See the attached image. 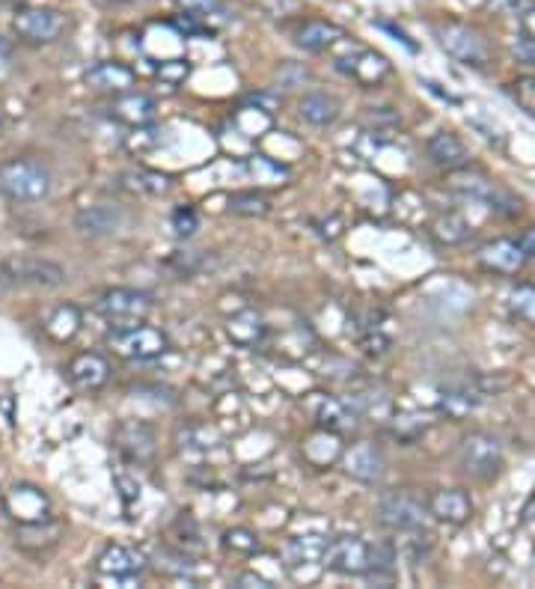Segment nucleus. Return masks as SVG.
Masks as SVG:
<instances>
[{"instance_id":"nucleus-1","label":"nucleus","mask_w":535,"mask_h":589,"mask_svg":"<svg viewBox=\"0 0 535 589\" xmlns=\"http://www.w3.org/2000/svg\"><path fill=\"white\" fill-rule=\"evenodd\" d=\"M0 194L12 203H39L51 194V170L39 158H9L0 164Z\"/></svg>"},{"instance_id":"nucleus-2","label":"nucleus","mask_w":535,"mask_h":589,"mask_svg":"<svg viewBox=\"0 0 535 589\" xmlns=\"http://www.w3.org/2000/svg\"><path fill=\"white\" fill-rule=\"evenodd\" d=\"M107 346L113 349L116 357H125V360H152L170 349V340L161 328H152L143 319H134V322H110Z\"/></svg>"},{"instance_id":"nucleus-3","label":"nucleus","mask_w":535,"mask_h":589,"mask_svg":"<svg viewBox=\"0 0 535 589\" xmlns=\"http://www.w3.org/2000/svg\"><path fill=\"white\" fill-rule=\"evenodd\" d=\"M434 33H437L440 48L449 57H455L458 63L473 66V69L488 66V45H485L479 30H473L467 24H458V21H440V24H434Z\"/></svg>"},{"instance_id":"nucleus-4","label":"nucleus","mask_w":535,"mask_h":589,"mask_svg":"<svg viewBox=\"0 0 535 589\" xmlns=\"http://www.w3.org/2000/svg\"><path fill=\"white\" fill-rule=\"evenodd\" d=\"M375 515H378V524H384L393 533H417L426 527L428 506L411 491H393L378 500Z\"/></svg>"},{"instance_id":"nucleus-5","label":"nucleus","mask_w":535,"mask_h":589,"mask_svg":"<svg viewBox=\"0 0 535 589\" xmlns=\"http://www.w3.org/2000/svg\"><path fill=\"white\" fill-rule=\"evenodd\" d=\"M12 30L27 45H51L66 30V15L51 6H27L18 9L12 18Z\"/></svg>"},{"instance_id":"nucleus-6","label":"nucleus","mask_w":535,"mask_h":589,"mask_svg":"<svg viewBox=\"0 0 535 589\" xmlns=\"http://www.w3.org/2000/svg\"><path fill=\"white\" fill-rule=\"evenodd\" d=\"M0 277L15 286H36V289H57L66 283V271L39 256H12L0 265Z\"/></svg>"},{"instance_id":"nucleus-7","label":"nucleus","mask_w":535,"mask_h":589,"mask_svg":"<svg viewBox=\"0 0 535 589\" xmlns=\"http://www.w3.org/2000/svg\"><path fill=\"white\" fill-rule=\"evenodd\" d=\"M461 468L470 473L473 479H494L503 468V444L488 435V432H473L464 438L461 450H458Z\"/></svg>"},{"instance_id":"nucleus-8","label":"nucleus","mask_w":535,"mask_h":589,"mask_svg":"<svg viewBox=\"0 0 535 589\" xmlns=\"http://www.w3.org/2000/svg\"><path fill=\"white\" fill-rule=\"evenodd\" d=\"M321 563L336 575H369L372 572V542H366L360 536H339L324 548Z\"/></svg>"},{"instance_id":"nucleus-9","label":"nucleus","mask_w":535,"mask_h":589,"mask_svg":"<svg viewBox=\"0 0 535 589\" xmlns=\"http://www.w3.org/2000/svg\"><path fill=\"white\" fill-rule=\"evenodd\" d=\"M149 560L140 548H131V545H107L105 551L99 554L96 560V572L102 578H110L113 584H137L140 575L146 572Z\"/></svg>"},{"instance_id":"nucleus-10","label":"nucleus","mask_w":535,"mask_h":589,"mask_svg":"<svg viewBox=\"0 0 535 589\" xmlns=\"http://www.w3.org/2000/svg\"><path fill=\"white\" fill-rule=\"evenodd\" d=\"M3 509L12 521H18V527L24 524H42V521H51V500L42 488L36 485H12L6 494H3Z\"/></svg>"},{"instance_id":"nucleus-11","label":"nucleus","mask_w":535,"mask_h":589,"mask_svg":"<svg viewBox=\"0 0 535 589\" xmlns=\"http://www.w3.org/2000/svg\"><path fill=\"white\" fill-rule=\"evenodd\" d=\"M96 310L107 322H134V319H146L155 310V298L140 289H107L99 298Z\"/></svg>"},{"instance_id":"nucleus-12","label":"nucleus","mask_w":535,"mask_h":589,"mask_svg":"<svg viewBox=\"0 0 535 589\" xmlns=\"http://www.w3.org/2000/svg\"><path fill=\"white\" fill-rule=\"evenodd\" d=\"M342 471L363 485H372L384 476V453L372 441H357L342 453Z\"/></svg>"},{"instance_id":"nucleus-13","label":"nucleus","mask_w":535,"mask_h":589,"mask_svg":"<svg viewBox=\"0 0 535 589\" xmlns=\"http://www.w3.org/2000/svg\"><path fill=\"white\" fill-rule=\"evenodd\" d=\"M116 447L122 456H128L137 465H146L155 459V432L146 423H122L116 429Z\"/></svg>"},{"instance_id":"nucleus-14","label":"nucleus","mask_w":535,"mask_h":589,"mask_svg":"<svg viewBox=\"0 0 535 589\" xmlns=\"http://www.w3.org/2000/svg\"><path fill=\"white\" fill-rule=\"evenodd\" d=\"M84 81L96 93H113V96H119V93H128V90L137 87V72L131 66H125V63H99V66H93L84 75Z\"/></svg>"},{"instance_id":"nucleus-15","label":"nucleus","mask_w":535,"mask_h":589,"mask_svg":"<svg viewBox=\"0 0 535 589\" xmlns=\"http://www.w3.org/2000/svg\"><path fill=\"white\" fill-rule=\"evenodd\" d=\"M155 114H158V105H155V99L146 96V93L128 90V93H119V96L110 102V117L116 119V122L131 125V128L149 125V122L155 119Z\"/></svg>"},{"instance_id":"nucleus-16","label":"nucleus","mask_w":535,"mask_h":589,"mask_svg":"<svg viewBox=\"0 0 535 589\" xmlns=\"http://www.w3.org/2000/svg\"><path fill=\"white\" fill-rule=\"evenodd\" d=\"M336 69L345 72V75H354V78H357L360 84H366V87L381 84V78L390 75L387 57H381V54H375V51H363V48H357L354 57H339V60H336Z\"/></svg>"},{"instance_id":"nucleus-17","label":"nucleus","mask_w":535,"mask_h":589,"mask_svg":"<svg viewBox=\"0 0 535 589\" xmlns=\"http://www.w3.org/2000/svg\"><path fill=\"white\" fill-rule=\"evenodd\" d=\"M524 259L527 256L518 247V241H509V238H494V241L479 247V262L488 271H497V274H518Z\"/></svg>"},{"instance_id":"nucleus-18","label":"nucleus","mask_w":535,"mask_h":589,"mask_svg":"<svg viewBox=\"0 0 535 589\" xmlns=\"http://www.w3.org/2000/svg\"><path fill=\"white\" fill-rule=\"evenodd\" d=\"M428 515H434L437 521H446V524H464L473 515V500L461 488H446L428 500Z\"/></svg>"},{"instance_id":"nucleus-19","label":"nucleus","mask_w":535,"mask_h":589,"mask_svg":"<svg viewBox=\"0 0 535 589\" xmlns=\"http://www.w3.org/2000/svg\"><path fill=\"white\" fill-rule=\"evenodd\" d=\"M69 378L81 390H99L110 378V363L99 352L75 354L72 363H69Z\"/></svg>"},{"instance_id":"nucleus-20","label":"nucleus","mask_w":535,"mask_h":589,"mask_svg":"<svg viewBox=\"0 0 535 589\" xmlns=\"http://www.w3.org/2000/svg\"><path fill=\"white\" fill-rule=\"evenodd\" d=\"M122 221H125L122 209H119V206H110V203L87 206V209H81V212H78V218H75L78 230H81L84 236H93V238L113 236V233L122 227Z\"/></svg>"},{"instance_id":"nucleus-21","label":"nucleus","mask_w":535,"mask_h":589,"mask_svg":"<svg viewBox=\"0 0 535 589\" xmlns=\"http://www.w3.org/2000/svg\"><path fill=\"white\" fill-rule=\"evenodd\" d=\"M428 158L440 167V170H461L470 164V152L467 146L452 134V131H437L428 140Z\"/></svg>"},{"instance_id":"nucleus-22","label":"nucleus","mask_w":535,"mask_h":589,"mask_svg":"<svg viewBox=\"0 0 535 589\" xmlns=\"http://www.w3.org/2000/svg\"><path fill=\"white\" fill-rule=\"evenodd\" d=\"M81 331V310L75 304H60L54 313L45 319V337L51 343H69Z\"/></svg>"},{"instance_id":"nucleus-23","label":"nucleus","mask_w":535,"mask_h":589,"mask_svg":"<svg viewBox=\"0 0 535 589\" xmlns=\"http://www.w3.org/2000/svg\"><path fill=\"white\" fill-rule=\"evenodd\" d=\"M342 36H345V33H342L336 24L313 18V21H307V24L298 30V45H301L304 51H313V54H319V51L333 48V45H336Z\"/></svg>"},{"instance_id":"nucleus-24","label":"nucleus","mask_w":535,"mask_h":589,"mask_svg":"<svg viewBox=\"0 0 535 589\" xmlns=\"http://www.w3.org/2000/svg\"><path fill=\"white\" fill-rule=\"evenodd\" d=\"M298 114L301 119H307L310 125H333L339 119V102L327 93H307L298 105Z\"/></svg>"},{"instance_id":"nucleus-25","label":"nucleus","mask_w":535,"mask_h":589,"mask_svg":"<svg viewBox=\"0 0 535 589\" xmlns=\"http://www.w3.org/2000/svg\"><path fill=\"white\" fill-rule=\"evenodd\" d=\"M262 331H265L262 316H256L253 310L238 313V316H235V319H229V325H226L229 340H232V343H238V346H253V343H259Z\"/></svg>"},{"instance_id":"nucleus-26","label":"nucleus","mask_w":535,"mask_h":589,"mask_svg":"<svg viewBox=\"0 0 535 589\" xmlns=\"http://www.w3.org/2000/svg\"><path fill=\"white\" fill-rule=\"evenodd\" d=\"M170 176L155 173V170H137V173H125L122 176V188L131 194H167L170 191Z\"/></svg>"},{"instance_id":"nucleus-27","label":"nucleus","mask_w":535,"mask_h":589,"mask_svg":"<svg viewBox=\"0 0 535 589\" xmlns=\"http://www.w3.org/2000/svg\"><path fill=\"white\" fill-rule=\"evenodd\" d=\"M316 420H319L321 426H327L330 432H345L348 426H354V408H351L348 402H339V399H327V396H321Z\"/></svg>"},{"instance_id":"nucleus-28","label":"nucleus","mask_w":535,"mask_h":589,"mask_svg":"<svg viewBox=\"0 0 535 589\" xmlns=\"http://www.w3.org/2000/svg\"><path fill=\"white\" fill-rule=\"evenodd\" d=\"M229 212L241 218H265L271 212V200L259 191H235L229 197Z\"/></svg>"},{"instance_id":"nucleus-29","label":"nucleus","mask_w":535,"mask_h":589,"mask_svg":"<svg viewBox=\"0 0 535 589\" xmlns=\"http://www.w3.org/2000/svg\"><path fill=\"white\" fill-rule=\"evenodd\" d=\"M179 9H185V12H191V15H197V18H203L206 24L214 21V24H223V21H229L232 18V12H229V6L223 3V0H173Z\"/></svg>"},{"instance_id":"nucleus-30","label":"nucleus","mask_w":535,"mask_h":589,"mask_svg":"<svg viewBox=\"0 0 535 589\" xmlns=\"http://www.w3.org/2000/svg\"><path fill=\"white\" fill-rule=\"evenodd\" d=\"M470 233H473L470 224L461 221L458 215H446V218H440L434 224V236L440 238V241H446V244H461V241L470 238Z\"/></svg>"},{"instance_id":"nucleus-31","label":"nucleus","mask_w":535,"mask_h":589,"mask_svg":"<svg viewBox=\"0 0 535 589\" xmlns=\"http://www.w3.org/2000/svg\"><path fill=\"white\" fill-rule=\"evenodd\" d=\"M479 393L476 390H470V387H455V390H449L446 393V399H443V411H449V414H455V417H461V414H467V411H473L476 405H479Z\"/></svg>"},{"instance_id":"nucleus-32","label":"nucleus","mask_w":535,"mask_h":589,"mask_svg":"<svg viewBox=\"0 0 535 589\" xmlns=\"http://www.w3.org/2000/svg\"><path fill=\"white\" fill-rule=\"evenodd\" d=\"M512 313L518 316V319H524V322H530L535 325V286H518L515 292H512Z\"/></svg>"},{"instance_id":"nucleus-33","label":"nucleus","mask_w":535,"mask_h":589,"mask_svg":"<svg viewBox=\"0 0 535 589\" xmlns=\"http://www.w3.org/2000/svg\"><path fill=\"white\" fill-rule=\"evenodd\" d=\"M223 548L226 551H238V554H253V551H259V539L250 533V530H229L226 536H223Z\"/></svg>"},{"instance_id":"nucleus-34","label":"nucleus","mask_w":535,"mask_h":589,"mask_svg":"<svg viewBox=\"0 0 535 589\" xmlns=\"http://www.w3.org/2000/svg\"><path fill=\"white\" fill-rule=\"evenodd\" d=\"M512 96H515V102L535 117V75H527V78H518L515 84H512Z\"/></svg>"},{"instance_id":"nucleus-35","label":"nucleus","mask_w":535,"mask_h":589,"mask_svg":"<svg viewBox=\"0 0 535 589\" xmlns=\"http://www.w3.org/2000/svg\"><path fill=\"white\" fill-rule=\"evenodd\" d=\"M173 230H176V236L179 238L194 236V233L200 230V218H197V212H194V209H188V206L176 209V212H173Z\"/></svg>"},{"instance_id":"nucleus-36","label":"nucleus","mask_w":535,"mask_h":589,"mask_svg":"<svg viewBox=\"0 0 535 589\" xmlns=\"http://www.w3.org/2000/svg\"><path fill=\"white\" fill-rule=\"evenodd\" d=\"M512 51H515V57H518L524 66H535V39H530V36H521V39L512 45Z\"/></svg>"},{"instance_id":"nucleus-37","label":"nucleus","mask_w":535,"mask_h":589,"mask_svg":"<svg viewBox=\"0 0 535 589\" xmlns=\"http://www.w3.org/2000/svg\"><path fill=\"white\" fill-rule=\"evenodd\" d=\"M247 102H250V105H259L256 111H262V114H268V117L283 105V99H280V96H271V93H256V96H250Z\"/></svg>"},{"instance_id":"nucleus-38","label":"nucleus","mask_w":535,"mask_h":589,"mask_svg":"<svg viewBox=\"0 0 535 589\" xmlns=\"http://www.w3.org/2000/svg\"><path fill=\"white\" fill-rule=\"evenodd\" d=\"M518 27H521V36L535 39V3H527V6L518 12Z\"/></svg>"},{"instance_id":"nucleus-39","label":"nucleus","mask_w":535,"mask_h":589,"mask_svg":"<svg viewBox=\"0 0 535 589\" xmlns=\"http://www.w3.org/2000/svg\"><path fill=\"white\" fill-rule=\"evenodd\" d=\"M530 0H491V9H497L500 15H515L518 18V12L527 6Z\"/></svg>"},{"instance_id":"nucleus-40","label":"nucleus","mask_w":535,"mask_h":589,"mask_svg":"<svg viewBox=\"0 0 535 589\" xmlns=\"http://www.w3.org/2000/svg\"><path fill=\"white\" fill-rule=\"evenodd\" d=\"M235 587H259V589H268L271 584L265 581V578H259V575H238L235 578Z\"/></svg>"},{"instance_id":"nucleus-41","label":"nucleus","mask_w":535,"mask_h":589,"mask_svg":"<svg viewBox=\"0 0 535 589\" xmlns=\"http://www.w3.org/2000/svg\"><path fill=\"white\" fill-rule=\"evenodd\" d=\"M518 247L524 250V256H533V259H535V227H530V230H527V233L521 236Z\"/></svg>"},{"instance_id":"nucleus-42","label":"nucleus","mask_w":535,"mask_h":589,"mask_svg":"<svg viewBox=\"0 0 535 589\" xmlns=\"http://www.w3.org/2000/svg\"><path fill=\"white\" fill-rule=\"evenodd\" d=\"M3 128H6V119H3V114H0V134H3Z\"/></svg>"},{"instance_id":"nucleus-43","label":"nucleus","mask_w":535,"mask_h":589,"mask_svg":"<svg viewBox=\"0 0 535 589\" xmlns=\"http://www.w3.org/2000/svg\"><path fill=\"white\" fill-rule=\"evenodd\" d=\"M110 3H134V0H110Z\"/></svg>"}]
</instances>
